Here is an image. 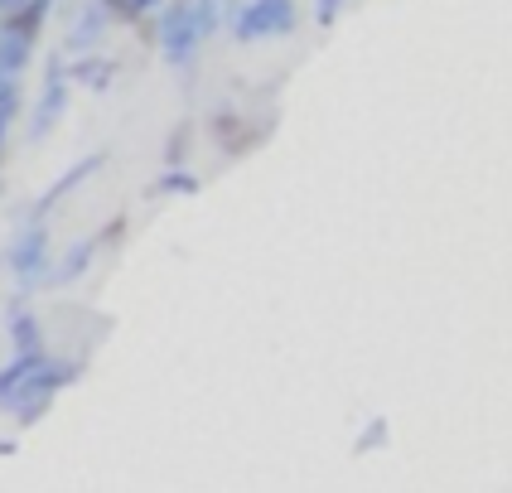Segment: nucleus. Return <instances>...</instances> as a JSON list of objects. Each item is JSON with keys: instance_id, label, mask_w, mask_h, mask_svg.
<instances>
[]
</instances>
